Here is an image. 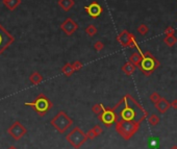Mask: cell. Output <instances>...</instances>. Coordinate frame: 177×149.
<instances>
[{"label":"cell","instance_id":"cell-3","mask_svg":"<svg viewBox=\"0 0 177 149\" xmlns=\"http://www.w3.org/2000/svg\"><path fill=\"white\" fill-rule=\"evenodd\" d=\"M51 125L58 130L60 134H65L66 130L73 124V121L64 112H60L53 119L50 121Z\"/></svg>","mask_w":177,"mask_h":149},{"label":"cell","instance_id":"cell-2","mask_svg":"<svg viewBox=\"0 0 177 149\" xmlns=\"http://www.w3.org/2000/svg\"><path fill=\"white\" fill-rule=\"evenodd\" d=\"M142 56L143 58L139 64L140 69L144 74L149 76L157 67H160V62L153 56H151V53H149V52H145V53L142 54Z\"/></svg>","mask_w":177,"mask_h":149},{"label":"cell","instance_id":"cell-22","mask_svg":"<svg viewBox=\"0 0 177 149\" xmlns=\"http://www.w3.org/2000/svg\"><path fill=\"white\" fill-rule=\"evenodd\" d=\"M64 72L67 74V76H70L71 73H72V69L70 68V66H66V68L64 69Z\"/></svg>","mask_w":177,"mask_h":149},{"label":"cell","instance_id":"cell-18","mask_svg":"<svg viewBox=\"0 0 177 149\" xmlns=\"http://www.w3.org/2000/svg\"><path fill=\"white\" fill-rule=\"evenodd\" d=\"M93 129V131L95 132V134H96V137H98V136H100L101 134H102V128H101V126H99V125H96V126H94V127L92 128Z\"/></svg>","mask_w":177,"mask_h":149},{"label":"cell","instance_id":"cell-9","mask_svg":"<svg viewBox=\"0 0 177 149\" xmlns=\"http://www.w3.org/2000/svg\"><path fill=\"white\" fill-rule=\"evenodd\" d=\"M87 13L90 14V16L96 18L100 15L101 7H100V5H98L97 3H93V4H91L90 7H87Z\"/></svg>","mask_w":177,"mask_h":149},{"label":"cell","instance_id":"cell-1","mask_svg":"<svg viewBox=\"0 0 177 149\" xmlns=\"http://www.w3.org/2000/svg\"><path fill=\"white\" fill-rule=\"evenodd\" d=\"M122 102L124 107L119 110V113L114 111L117 116L116 130L123 139L129 140L139 130L140 124L148 116V113L129 95Z\"/></svg>","mask_w":177,"mask_h":149},{"label":"cell","instance_id":"cell-25","mask_svg":"<svg viewBox=\"0 0 177 149\" xmlns=\"http://www.w3.org/2000/svg\"><path fill=\"white\" fill-rule=\"evenodd\" d=\"M170 149H177V146H173V147H171Z\"/></svg>","mask_w":177,"mask_h":149},{"label":"cell","instance_id":"cell-20","mask_svg":"<svg viewBox=\"0 0 177 149\" xmlns=\"http://www.w3.org/2000/svg\"><path fill=\"white\" fill-rule=\"evenodd\" d=\"M138 30H139V32L141 34H146L148 32V27L145 25V24H142V25L138 28Z\"/></svg>","mask_w":177,"mask_h":149},{"label":"cell","instance_id":"cell-14","mask_svg":"<svg viewBox=\"0 0 177 149\" xmlns=\"http://www.w3.org/2000/svg\"><path fill=\"white\" fill-rule=\"evenodd\" d=\"M164 41H165V43L170 47L174 46V45L177 43V39L174 37V34H173V36H166V38H165Z\"/></svg>","mask_w":177,"mask_h":149},{"label":"cell","instance_id":"cell-12","mask_svg":"<svg viewBox=\"0 0 177 149\" xmlns=\"http://www.w3.org/2000/svg\"><path fill=\"white\" fill-rule=\"evenodd\" d=\"M122 70H123V72H125L127 75H130V74H132V73L135 72V66L133 64H131V63H128V64H126L125 66L122 68Z\"/></svg>","mask_w":177,"mask_h":149},{"label":"cell","instance_id":"cell-19","mask_svg":"<svg viewBox=\"0 0 177 149\" xmlns=\"http://www.w3.org/2000/svg\"><path fill=\"white\" fill-rule=\"evenodd\" d=\"M174 32H175V29L172 26H168V27L165 29V34H166V36H173Z\"/></svg>","mask_w":177,"mask_h":149},{"label":"cell","instance_id":"cell-4","mask_svg":"<svg viewBox=\"0 0 177 149\" xmlns=\"http://www.w3.org/2000/svg\"><path fill=\"white\" fill-rule=\"evenodd\" d=\"M66 140L70 143L72 147L75 149H79L85 142H87V136L79 127H74L68 134L66 136Z\"/></svg>","mask_w":177,"mask_h":149},{"label":"cell","instance_id":"cell-13","mask_svg":"<svg viewBox=\"0 0 177 149\" xmlns=\"http://www.w3.org/2000/svg\"><path fill=\"white\" fill-rule=\"evenodd\" d=\"M160 121V117H158L157 115H155V114H152V115L150 116L149 118H148V122H149V124H150L151 126H156V125H158Z\"/></svg>","mask_w":177,"mask_h":149},{"label":"cell","instance_id":"cell-23","mask_svg":"<svg viewBox=\"0 0 177 149\" xmlns=\"http://www.w3.org/2000/svg\"><path fill=\"white\" fill-rule=\"evenodd\" d=\"M170 107L174 110H177V99H174V100L170 103Z\"/></svg>","mask_w":177,"mask_h":149},{"label":"cell","instance_id":"cell-16","mask_svg":"<svg viewBox=\"0 0 177 149\" xmlns=\"http://www.w3.org/2000/svg\"><path fill=\"white\" fill-rule=\"evenodd\" d=\"M160 98H162V97L160 96V94L155 93V92H154V93H152L151 95H150V100H151L152 102L154 103V104H155V103L157 102L158 100H160Z\"/></svg>","mask_w":177,"mask_h":149},{"label":"cell","instance_id":"cell-15","mask_svg":"<svg viewBox=\"0 0 177 149\" xmlns=\"http://www.w3.org/2000/svg\"><path fill=\"white\" fill-rule=\"evenodd\" d=\"M30 80H31V83H34V85H38V83L42 80V77L40 76L39 73H34V74L30 76Z\"/></svg>","mask_w":177,"mask_h":149},{"label":"cell","instance_id":"cell-17","mask_svg":"<svg viewBox=\"0 0 177 149\" xmlns=\"http://www.w3.org/2000/svg\"><path fill=\"white\" fill-rule=\"evenodd\" d=\"M93 112L94 113H96V114H98V115H100L101 113H102V111H103V107L101 104H97V105H95L94 107H93Z\"/></svg>","mask_w":177,"mask_h":149},{"label":"cell","instance_id":"cell-11","mask_svg":"<svg viewBox=\"0 0 177 149\" xmlns=\"http://www.w3.org/2000/svg\"><path fill=\"white\" fill-rule=\"evenodd\" d=\"M142 53H139V52H135V53H133L131 56H130V63L131 64H133L135 66H139L140 62H141L142 60Z\"/></svg>","mask_w":177,"mask_h":149},{"label":"cell","instance_id":"cell-24","mask_svg":"<svg viewBox=\"0 0 177 149\" xmlns=\"http://www.w3.org/2000/svg\"><path fill=\"white\" fill-rule=\"evenodd\" d=\"M7 149H18V148H17V147H15V146H9Z\"/></svg>","mask_w":177,"mask_h":149},{"label":"cell","instance_id":"cell-21","mask_svg":"<svg viewBox=\"0 0 177 149\" xmlns=\"http://www.w3.org/2000/svg\"><path fill=\"white\" fill-rule=\"evenodd\" d=\"M85 136H87V140H93V139L96 138V134H95V132L93 131V129H90L89 131L85 134Z\"/></svg>","mask_w":177,"mask_h":149},{"label":"cell","instance_id":"cell-10","mask_svg":"<svg viewBox=\"0 0 177 149\" xmlns=\"http://www.w3.org/2000/svg\"><path fill=\"white\" fill-rule=\"evenodd\" d=\"M9 43V36L7 34V32L3 31L2 28H0V51H2V49Z\"/></svg>","mask_w":177,"mask_h":149},{"label":"cell","instance_id":"cell-7","mask_svg":"<svg viewBox=\"0 0 177 149\" xmlns=\"http://www.w3.org/2000/svg\"><path fill=\"white\" fill-rule=\"evenodd\" d=\"M99 119L100 121H102V123L105 126L109 127L111 126L114 123H116L117 121V116L116 113L114 112V110H109V109H103L102 113L99 115Z\"/></svg>","mask_w":177,"mask_h":149},{"label":"cell","instance_id":"cell-8","mask_svg":"<svg viewBox=\"0 0 177 149\" xmlns=\"http://www.w3.org/2000/svg\"><path fill=\"white\" fill-rule=\"evenodd\" d=\"M155 107L157 109V111L160 112V114H165L168 112V110L170 109V102H169L167 99L165 98H160V100L155 103Z\"/></svg>","mask_w":177,"mask_h":149},{"label":"cell","instance_id":"cell-6","mask_svg":"<svg viewBox=\"0 0 177 149\" xmlns=\"http://www.w3.org/2000/svg\"><path fill=\"white\" fill-rule=\"evenodd\" d=\"M7 132H9V136L13 137L14 140L19 141V140H21L24 136H25L26 132H27V130H26V128L24 127V126L22 125L19 121H16L15 123H14L13 125L7 129Z\"/></svg>","mask_w":177,"mask_h":149},{"label":"cell","instance_id":"cell-5","mask_svg":"<svg viewBox=\"0 0 177 149\" xmlns=\"http://www.w3.org/2000/svg\"><path fill=\"white\" fill-rule=\"evenodd\" d=\"M26 105H30L34 107V110L39 114L40 116H44L48 112V110L52 107V103L49 101L48 98H46L44 95L38 96L36 100L34 102L30 103H25Z\"/></svg>","mask_w":177,"mask_h":149}]
</instances>
